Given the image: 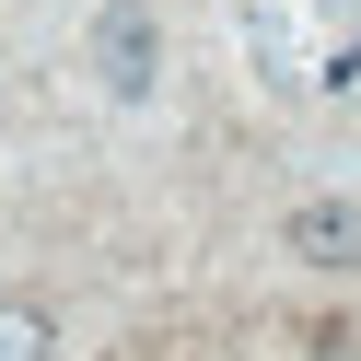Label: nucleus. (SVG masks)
<instances>
[{
    "instance_id": "obj_2",
    "label": "nucleus",
    "mask_w": 361,
    "mask_h": 361,
    "mask_svg": "<svg viewBox=\"0 0 361 361\" xmlns=\"http://www.w3.org/2000/svg\"><path fill=\"white\" fill-rule=\"evenodd\" d=\"M280 245H291L303 268H350V257H361V210H350V198H303Z\"/></svg>"
},
{
    "instance_id": "obj_1",
    "label": "nucleus",
    "mask_w": 361,
    "mask_h": 361,
    "mask_svg": "<svg viewBox=\"0 0 361 361\" xmlns=\"http://www.w3.org/2000/svg\"><path fill=\"white\" fill-rule=\"evenodd\" d=\"M94 71H105V94H128V105L164 82V24H152V0H105L94 12Z\"/></svg>"
},
{
    "instance_id": "obj_3",
    "label": "nucleus",
    "mask_w": 361,
    "mask_h": 361,
    "mask_svg": "<svg viewBox=\"0 0 361 361\" xmlns=\"http://www.w3.org/2000/svg\"><path fill=\"white\" fill-rule=\"evenodd\" d=\"M0 361H59V314L35 291H0Z\"/></svg>"
}]
</instances>
